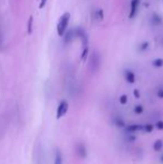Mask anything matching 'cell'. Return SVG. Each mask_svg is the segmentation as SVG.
<instances>
[{
  "label": "cell",
  "mask_w": 163,
  "mask_h": 164,
  "mask_svg": "<svg viewBox=\"0 0 163 164\" xmlns=\"http://www.w3.org/2000/svg\"><path fill=\"white\" fill-rule=\"evenodd\" d=\"M69 19H70V13H63V16L60 17L59 21L57 24V34H58V36H60V37L64 36V34L67 30V27H68Z\"/></svg>",
  "instance_id": "6da1fadb"
},
{
  "label": "cell",
  "mask_w": 163,
  "mask_h": 164,
  "mask_svg": "<svg viewBox=\"0 0 163 164\" xmlns=\"http://www.w3.org/2000/svg\"><path fill=\"white\" fill-rule=\"evenodd\" d=\"M99 65H101V59H99V54H93V56H92V58H90V72L93 73H96L97 70H99Z\"/></svg>",
  "instance_id": "7a4b0ae2"
},
{
  "label": "cell",
  "mask_w": 163,
  "mask_h": 164,
  "mask_svg": "<svg viewBox=\"0 0 163 164\" xmlns=\"http://www.w3.org/2000/svg\"><path fill=\"white\" fill-rule=\"evenodd\" d=\"M68 111V103L66 101H61L59 103V105L57 107V114H56V117L57 118H60L63 117L65 114L67 113Z\"/></svg>",
  "instance_id": "3957f363"
},
{
  "label": "cell",
  "mask_w": 163,
  "mask_h": 164,
  "mask_svg": "<svg viewBox=\"0 0 163 164\" xmlns=\"http://www.w3.org/2000/svg\"><path fill=\"white\" fill-rule=\"evenodd\" d=\"M140 2H141V0H131V8H130V13H129L130 19H133L136 16Z\"/></svg>",
  "instance_id": "277c9868"
},
{
  "label": "cell",
  "mask_w": 163,
  "mask_h": 164,
  "mask_svg": "<svg viewBox=\"0 0 163 164\" xmlns=\"http://www.w3.org/2000/svg\"><path fill=\"white\" fill-rule=\"evenodd\" d=\"M76 153H77V155L81 157V159H85L86 155H87V153H86V148H85V145L84 144L79 143L76 146Z\"/></svg>",
  "instance_id": "5b68a950"
},
{
  "label": "cell",
  "mask_w": 163,
  "mask_h": 164,
  "mask_svg": "<svg viewBox=\"0 0 163 164\" xmlns=\"http://www.w3.org/2000/svg\"><path fill=\"white\" fill-rule=\"evenodd\" d=\"M64 36H65V42L68 44V42H72L74 39V37L76 36V35H75V30H66Z\"/></svg>",
  "instance_id": "8992f818"
},
{
  "label": "cell",
  "mask_w": 163,
  "mask_h": 164,
  "mask_svg": "<svg viewBox=\"0 0 163 164\" xmlns=\"http://www.w3.org/2000/svg\"><path fill=\"white\" fill-rule=\"evenodd\" d=\"M125 79L130 84H134L135 83V75L132 70H126L125 72Z\"/></svg>",
  "instance_id": "52a82bcc"
},
{
  "label": "cell",
  "mask_w": 163,
  "mask_h": 164,
  "mask_svg": "<svg viewBox=\"0 0 163 164\" xmlns=\"http://www.w3.org/2000/svg\"><path fill=\"white\" fill-rule=\"evenodd\" d=\"M151 22H152L153 26H159L162 24V18L160 17L158 13H153L152 18H151Z\"/></svg>",
  "instance_id": "ba28073f"
},
{
  "label": "cell",
  "mask_w": 163,
  "mask_h": 164,
  "mask_svg": "<svg viewBox=\"0 0 163 164\" xmlns=\"http://www.w3.org/2000/svg\"><path fill=\"white\" fill-rule=\"evenodd\" d=\"M54 164H63V154L60 150H56L55 151V160H54Z\"/></svg>",
  "instance_id": "9c48e42d"
},
{
  "label": "cell",
  "mask_w": 163,
  "mask_h": 164,
  "mask_svg": "<svg viewBox=\"0 0 163 164\" xmlns=\"http://www.w3.org/2000/svg\"><path fill=\"white\" fill-rule=\"evenodd\" d=\"M143 130V126L142 125H137V124H131L129 126L126 127V131L129 132V133H134V132H136V131H141Z\"/></svg>",
  "instance_id": "30bf717a"
},
{
  "label": "cell",
  "mask_w": 163,
  "mask_h": 164,
  "mask_svg": "<svg viewBox=\"0 0 163 164\" xmlns=\"http://www.w3.org/2000/svg\"><path fill=\"white\" fill-rule=\"evenodd\" d=\"M95 18H96V20L99 21H102L104 19V13L102 9H97L96 11H95Z\"/></svg>",
  "instance_id": "8fae6325"
},
{
  "label": "cell",
  "mask_w": 163,
  "mask_h": 164,
  "mask_svg": "<svg viewBox=\"0 0 163 164\" xmlns=\"http://www.w3.org/2000/svg\"><path fill=\"white\" fill-rule=\"evenodd\" d=\"M33 24H34V18L30 16L28 19V24H27V33L29 35L33 33Z\"/></svg>",
  "instance_id": "7c38bea8"
},
{
  "label": "cell",
  "mask_w": 163,
  "mask_h": 164,
  "mask_svg": "<svg viewBox=\"0 0 163 164\" xmlns=\"http://www.w3.org/2000/svg\"><path fill=\"white\" fill-rule=\"evenodd\" d=\"M87 56H88V46L87 47H84V49L82 51V56H81V59L83 62H85L87 59Z\"/></svg>",
  "instance_id": "4fadbf2b"
},
{
  "label": "cell",
  "mask_w": 163,
  "mask_h": 164,
  "mask_svg": "<svg viewBox=\"0 0 163 164\" xmlns=\"http://www.w3.org/2000/svg\"><path fill=\"white\" fill-rule=\"evenodd\" d=\"M153 66L154 67H162L163 66V58H156L153 60Z\"/></svg>",
  "instance_id": "5bb4252c"
},
{
  "label": "cell",
  "mask_w": 163,
  "mask_h": 164,
  "mask_svg": "<svg viewBox=\"0 0 163 164\" xmlns=\"http://www.w3.org/2000/svg\"><path fill=\"white\" fill-rule=\"evenodd\" d=\"M153 147H154L155 151H160V150H161V148L163 147V142L161 141V140H158V141H156V142L154 143Z\"/></svg>",
  "instance_id": "9a60e30c"
},
{
  "label": "cell",
  "mask_w": 163,
  "mask_h": 164,
  "mask_svg": "<svg viewBox=\"0 0 163 164\" xmlns=\"http://www.w3.org/2000/svg\"><path fill=\"white\" fill-rule=\"evenodd\" d=\"M134 113L135 114H142L143 113V106L141 105H136L134 107Z\"/></svg>",
  "instance_id": "2e32d148"
},
{
  "label": "cell",
  "mask_w": 163,
  "mask_h": 164,
  "mask_svg": "<svg viewBox=\"0 0 163 164\" xmlns=\"http://www.w3.org/2000/svg\"><path fill=\"white\" fill-rule=\"evenodd\" d=\"M143 130L147 132V133H151L152 131H153V125H151V124H147V125H144L143 126Z\"/></svg>",
  "instance_id": "e0dca14e"
},
{
  "label": "cell",
  "mask_w": 163,
  "mask_h": 164,
  "mask_svg": "<svg viewBox=\"0 0 163 164\" xmlns=\"http://www.w3.org/2000/svg\"><path fill=\"white\" fill-rule=\"evenodd\" d=\"M120 103L122 105H125V104L127 103V96H126V95H122V96L120 97Z\"/></svg>",
  "instance_id": "ac0fdd59"
},
{
  "label": "cell",
  "mask_w": 163,
  "mask_h": 164,
  "mask_svg": "<svg viewBox=\"0 0 163 164\" xmlns=\"http://www.w3.org/2000/svg\"><path fill=\"white\" fill-rule=\"evenodd\" d=\"M147 48H149V42H143L141 46L139 47V49H140L141 51H144L145 49H147Z\"/></svg>",
  "instance_id": "d6986e66"
},
{
  "label": "cell",
  "mask_w": 163,
  "mask_h": 164,
  "mask_svg": "<svg viewBox=\"0 0 163 164\" xmlns=\"http://www.w3.org/2000/svg\"><path fill=\"white\" fill-rule=\"evenodd\" d=\"M115 124L117 125V126H121V127H123L125 125V123L123 122V119H121V118H117V119H115Z\"/></svg>",
  "instance_id": "ffe728a7"
},
{
  "label": "cell",
  "mask_w": 163,
  "mask_h": 164,
  "mask_svg": "<svg viewBox=\"0 0 163 164\" xmlns=\"http://www.w3.org/2000/svg\"><path fill=\"white\" fill-rule=\"evenodd\" d=\"M155 126L158 130H163V121H158L156 124H155Z\"/></svg>",
  "instance_id": "44dd1931"
},
{
  "label": "cell",
  "mask_w": 163,
  "mask_h": 164,
  "mask_svg": "<svg viewBox=\"0 0 163 164\" xmlns=\"http://www.w3.org/2000/svg\"><path fill=\"white\" fill-rule=\"evenodd\" d=\"M47 4V0H40V4H39V9H43Z\"/></svg>",
  "instance_id": "7402d4cb"
},
{
  "label": "cell",
  "mask_w": 163,
  "mask_h": 164,
  "mask_svg": "<svg viewBox=\"0 0 163 164\" xmlns=\"http://www.w3.org/2000/svg\"><path fill=\"white\" fill-rule=\"evenodd\" d=\"M158 96L161 97V98H163V89H160L159 92H158Z\"/></svg>",
  "instance_id": "603a6c76"
},
{
  "label": "cell",
  "mask_w": 163,
  "mask_h": 164,
  "mask_svg": "<svg viewBox=\"0 0 163 164\" xmlns=\"http://www.w3.org/2000/svg\"><path fill=\"white\" fill-rule=\"evenodd\" d=\"M134 96H135V97H140V92H139L137 89H135V91H134Z\"/></svg>",
  "instance_id": "cb8c5ba5"
},
{
  "label": "cell",
  "mask_w": 163,
  "mask_h": 164,
  "mask_svg": "<svg viewBox=\"0 0 163 164\" xmlns=\"http://www.w3.org/2000/svg\"><path fill=\"white\" fill-rule=\"evenodd\" d=\"M162 161H163V156H162Z\"/></svg>",
  "instance_id": "d4e9b609"
}]
</instances>
